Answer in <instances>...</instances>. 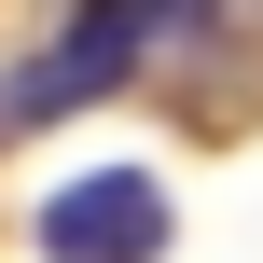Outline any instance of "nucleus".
<instances>
[{"instance_id": "f257e3e1", "label": "nucleus", "mask_w": 263, "mask_h": 263, "mask_svg": "<svg viewBox=\"0 0 263 263\" xmlns=\"http://www.w3.org/2000/svg\"><path fill=\"white\" fill-rule=\"evenodd\" d=\"M42 250L55 263H153L166 250V194H153L139 166H97V180H69V194L42 208Z\"/></svg>"}, {"instance_id": "f03ea898", "label": "nucleus", "mask_w": 263, "mask_h": 263, "mask_svg": "<svg viewBox=\"0 0 263 263\" xmlns=\"http://www.w3.org/2000/svg\"><path fill=\"white\" fill-rule=\"evenodd\" d=\"M139 42H153V14H83V28H55V42L0 83V125H55V111H69V97H97Z\"/></svg>"}]
</instances>
